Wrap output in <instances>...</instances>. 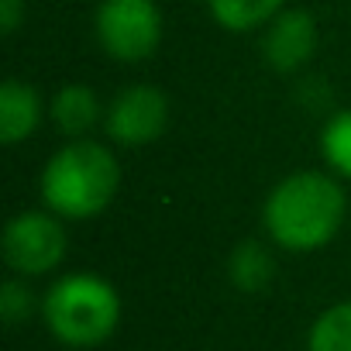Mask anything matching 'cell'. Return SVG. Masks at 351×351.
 Wrapping results in <instances>:
<instances>
[{
  "mask_svg": "<svg viewBox=\"0 0 351 351\" xmlns=\"http://www.w3.org/2000/svg\"><path fill=\"white\" fill-rule=\"evenodd\" d=\"M348 217V193L334 172L300 169L269 190L262 204L265 238L293 255L327 248Z\"/></svg>",
  "mask_w": 351,
  "mask_h": 351,
  "instance_id": "6da1fadb",
  "label": "cell"
},
{
  "mask_svg": "<svg viewBox=\"0 0 351 351\" xmlns=\"http://www.w3.org/2000/svg\"><path fill=\"white\" fill-rule=\"evenodd\" d=\"M121 190V162L110 145L97 138H69L59 145L38 176V193L45 210L62 221L100 217Z\"/></svg>",
  "mask_w": 351,
  "mask_h": 351,
  "instance_id": "7a4b0ae2",
  "label": "cell"
},
{
  "mask_svg": "<svg viewBox=\"0 0 351 351\" xmlns=\"http://www.w3.org/2000/svg\"><path fill=\"white\" fill-rule=\"evenodd\" d=\"M38 313L59 344L97 348L114 337L121 324V296L114 282L97 272H66L45 289Z\"/></svg>",
  "mask_w": 351,
  "mask_h": 351,
  "instance_id": "3957f363",
  "label": "cell"
},
{
  "mask_svg": "<svg viewBox=\"0 0 351 351\" xmlns=\"http://www.w3.org/2000/svg\"><path fill=\"white\" fill-rule=\"evenodd\" d=\"M93 32L104 56L134 66L158 52L165 21L155 0H100L93 14Z\"/></svg>",
  "mask_w": 351,
  "mask_h": 351,
  "instance_id": "277c9868",
  "label": "cell"
},
{
  "mask_svg": "<svg viewBox=\"0 0 351 351\" xmlns=\"http://www.w3.org/2000/svg\"><path fill=\"white\" fill-rule=\"evenodd\" d=\"M69 248L62 217L52 210H21L4 224L0 234V255L4 265L21 279L49 276L62 265Z\"/></svg>",
  "mask_w": 351,
  "mask_h": 351,
  "instance_id": "5b68a950",
  "label": "cell"
},
{
  "mask_svg": "<svg viewBox=\"0 0 351 351\" xmlns=\"http://www.w3.org/2000/svg\"><path fill=\"white\" fill-rule=\"evenodd\" d=\"M165 128H169V97L152 83L124 86L104 114V131L110 145H124V148H145L158 141Z\"/></svg>",
  "mask_w": 351,
  "mask_h": 351,
  "instance_id": "8992f818",
  "label": "cell"
},
{
  "mask_svg": "<svg viewBox=\"0 0 351 351\" xmlns=\"http://www.w3.org/2000/svg\"><path fill=\"white\" fill-rule=\"evenodd\" d=\"M317 21L303 8H286L279 11L262 35V56L265 66L276 73H300L313 56H317Z\"/></svg>",
  "mask_w": 351,
  "mask_h": 351,
  "instance_id": "52a82bcc",
  "label": "cell"
},
{
  "mask_svg": "<svg viewBox=\"0 0 351 351\" xmlns=\"http://www.w3.org/2000/svg\"><path fill=\"white\" fill-rule=\"evenodd\" d=\"M42 114H45V104L32 83L18 76H8L0 83V141L8 148L28 141L38 131Z\"/></svg>",
  "mask_w": 351,
  "mask_h": 351,
  "instance_id": "ba28073f",
  "label": "cell"
},
{
  "mask_svg": "<svg viewBox=\"0 0 351 351\" xmlns=\"http://www.w3.org/2000/svg\"><path fill=\"white\" fill-rule=\"evenodd\" d=\"M104 114H107V107L100 104L97 90L86 86V83L59 86L52 104H49V117L66 138H86L104 121Z\"/></svg>",
  "mask_w": 351,
  "mask_h": 351,
  "instance_id": "9c48e42d",
  "label": "cell"
},
{
  "mask_svg": "<svg viewBox=\"0 0 351 351\" xmlns=\"http://www.w3.org/2000/svg\"><path fill=\"white\" fill-rule=\"evenodd\" d=\"M272 241H258V238H245L231 248L228 255V279L234 289L241 293H262L269 289V282L276 279V255H272Z\"/></svg>",
  "mask_w": 351,
  "mask_h": 351,
  "instance_id": "30bf717a",
  "label": "cell"
},
{
  "mask_svg": "<svg viewBox=\"0 0 351 351\" xmlns=\"http://www.w3.org/2000/svg\"><path fill=\"white\" fill-rule=\"evenodd\" d=\"M207 11L224 32L245 35L265 28L279 11H286V0H207Z\"/></svg>",
  "mask_w": 351,
  "mask_h": 351,
  "instance_id": "8fae6325",
  "label": "cell"
},
{
  "mask_svg": "<svg viewBox=\"0 0 351 351\" xmlns=\"http://www.w3.org/2000/svg\"><path fill=\"white\" fill-rule=\"evenodd\" d=\"M306 351H351V300H337L313 317Z\"/></svg>",
  "mask_w": 351,
  "mask_h": 351,
  "instance_id": "7c38bea8",
  "label": "cell"
},
{
  "mask_svg": "<svg viewBox=\"0 0 351 351\" xmlns=\"http://www.w3.org/2000/svg\"><path fill=\"white\" fill-rule=\"evenodd\" d=\"M320 158L337 180H351V107L334 110L320 128Z\"/></svg>",
  "mask_w": 351,
  "mask_h": 351,
  "instance_id": "4fadbf2b",
  "label": "cell"
},
{
  "mask_svg": "<svg viewBox=\"0 0 351 351\" xmlns=\"http://www.w3.org/2000/svg\"><path fill=\"white\" fill-rule=\"evenodd\" d=\"M35 306H42V300H35V293H32L28 279L11 276L4 286H0V317H4V324H8V327L25 324V320L35 313Z\"/></svg>",
  "mask_w": 351,
  "mask_h": 351,
  "instance_id": "5bb4252c",
  "label": "cell"
},
{
  "mask_svg": "<svg viewBox=\"0 0 351 351\" xmlns=\"http://www.w3.org/2000/svg\"><path fill=\"white\" fill-rule=\"evenodd\" d=\"M28 18V4L25 0H0V32L8 38L21 28V21Z\"/></svg>",
  "mask_w": 351,
  "mask_h": 351,
  "instance_id": "9a60e30c",
  "label": "cell"
}]
</instances>
